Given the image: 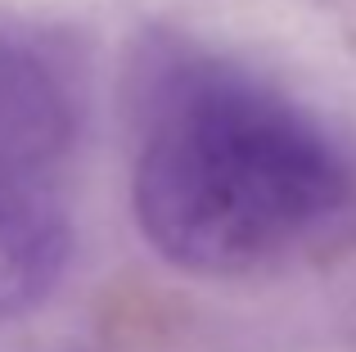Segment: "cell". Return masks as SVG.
<instances>
[{
    "mask_svg": "<svg viewBox=\"0 0 356 352\" xmlns=\"http://www.w3.org/2000/svg\"><path fill=\"white\" fill-rule=\"evenodd\" d=\"M140 235L194 275H248L321 244L356 208V172L321 122L212 59L149 90L136 154Z\"/></svg>",
    "mask_w": 356,
    "mask_h": 352,
    "instance_id": "6da1fadb",
    "label": "cell"
},
{
    "mask_svg": "<svg viewBox=\"0 0 356 352\" xmlns=\"http://www.w3.org/2000/svg\"><path fill=\"white\" fill-rule=\"evenodd\" d=\"M77 131L63 63L27 36L0 32V185H50Z\"/></svg>",
    "mask_w": 356,
    "mask_h": 352,
    "instance_id": "7a4b0ae2",
    "label": "cell"
},
{
    "mask_svg": "<svg viewBox=\"0 0 356 352\" xmlns=\"http://www.w3.org/2000/svg\"><path fill=\"white\" fill-rule=\"evenodd\" d=\"M68 262V221L54 185H0V317L45 298Z\"/></svg>",
    "mask_w": 356,
    "mask_h": 352,
    "instance_id": "3957f363",
    "label": "cell"
}]
</instances>
